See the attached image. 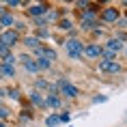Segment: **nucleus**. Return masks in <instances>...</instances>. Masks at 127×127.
Returning <instances> with one entry per match:
<instances>
[{"mask_svg": "<svg viewBox=\"0 0 127 127\" xmlns=\"http://www.w3.org/2000/svg\"><path fill=\"white\" fill-rule=\"evenodd\" d=\"M60 103H63V99L56 93H50L45 97V108H60Z\"/></svg>", "mask_w": 127, "mask_h": 127, "instance_id": "obj_11", "label": "nucleus"}, {"mask_svg": "<svg viewBox=\"0 0 127 127\" xmlns=\"http://www.w3.org/2000/svg\"><path fill=\"white\" fill-rule=\"evenodd\" d=\"M80 24H82V28H84V30H91V28L97 24V9H86V11L82 13Z\"/></svg>", "mask_w": 127, "mask_h": 127, "instance_id": "obj_5", "label": "nucleus"}, {"mask_svg": "<svg viewBox=\"0 0 127 127\" xmlns=\"http://www.w3.org/2000/svg\"><path fill=\"white\" fill-rule=\"evenodd\" d=\"M20 4H22V2H17V0H9L4 7H20Z\"/></svg>", "mask_w": 127, "mask_h": 127, "instance_id": "obj_24", "label": "nucleus"}, {"mask_svg": "<svg viewBox=\"0 0 127 127\" xmlns=\"http://www.w3.org/2000/svg\"><path fill=\"white\" fill-rule=\"evenodd\" d=\"M34 86H37V88H47V91H54V86H52L47 80H37V82H34Z\"/></svg>", "mask_w": 127, "mask_h": 127, "instance_id": "obj_17", "label": "nucleus"}, {"mask_svg": "<svg viewBox=\"0 0 127 127\" xmlns=\"http://www.w3.org/2000/svg\"><path fill=\"white\" fill-rule=\"evenodd\" d=\"M56 86H58L60 95H65V97H69V99H75V97L80 95V91H78V86H73V84H71V82H69L67 78H60Z\"/></svg>", "mask_w": 127, "mask_h": 127, "instance_id": "obj_2", "label": "nucleus"}, {"mask_svg": "<svg viewBox=\"0 0 127 127\" xmlns=\"http://www.w3.org/2000/svg\"><path fill=\"white\" fill-rule=\"evenodd\" d=\"M34 54H37L39 58L50 60V63H52V60H56V52H54V50H50V47H43V45L37 47V50H34Z\"/></svg>", "mask_w": 127, "mask_h": 127, "instance_id": "obj_8", "label": "nucleus"}, {"mask_svg": "<svg viewBox=\"0 0 127 127\" xmlns=\"http://www.w3.org/2000/svg\"><path fill=\"white\" fill-rule=\"evenodd\" d=\"M37 65H39V71H41V69H50V67H52V63H50V60H45V58H39V63H37Z\"/></svg>", "mask_w": 127, "mask_h": 127, "instance_id": "obj_19", "label": "nucleus"}, {"mask_svg": "<svg viewBox=\"0 0 127 127\" xmlns=\"http://www.w3.org/2000/svg\"><path fill=\"white\" fill-rule=\"evenodd\" d=\"M17 41H20V34L15 32V30H2L0 32V45L11 50L13 45H17Z\"/></svg>", "mask_w": 127, "mask_h": 127, "instance_id": "obj_4", "label": "nucleus"}, {"mask_svg": "<svg viewBox=\"0 0 127 127\" xmlns=\"http://www.w3.org/2000/svg\"><path fill=\"white\" fill-rule=\"evenodd\" d=\"M7 97H11V99H20V91H17V88H11Z\"/></svg>", "mask_w": 127, "mask_h": 127, "instance_id": "obj_22", "label": "nucleus"}, {"mask_svg": "<svg viewBox=\"0 0 127 127\" xmlns=\"http://www.w3.org/2000/svg\"><path fill=\"white\" fill-rule=\"evenodd\" d=\"M30 99H32V103H34V106H39V108H45V99L41 97V93L32 91V93H30Z\"/></svg>", "mask_w": 127, "mask_h": 127, "instance_id": "obj_15", "label": "nucleus"}, {"mask_svg": "<svg viewBox=\"0 0 127 127\" xmlns=\"http://www.w3.org/2000/svg\"><path fill=\"white\" fill-rule=\"evenodd\" d=\"M84 54H86L88 58H99L101 54H103V47H101V45H97V43H93V45L84 47Z\"/></svg>", "mask_w": 127, "mask_h": 127, "instance_id": "obj_9", "label": "nucleus"}, {"mask_svg": "<svg viewBox=\"0 0 127 127\" xmlns=\"http://www.w3.org/2000/svg\"><path fill=\"white\" fill-rule=\"evenodd\" d=\"M125 52H127V50H125Z\"/></svg>", "mask_w": 127, "mask_h": 127, "instance_id": "obj_29", "label": "nucleus"}, {"mask_svg": "<svg viewBox=\"0 0 127 127\" xmlns=\"http://www.w3.org/2000/svg\"><path fill=\"white\" fill-rule=\"evenodd\" d=\"M0 127H7V125H4V123H2V121H0Z\"/></svg>", "mask_w": 127, "mask_h": 127, "instance_id": "obj_27", "label": "nucleus"}, {"mask_svg": "<svg viewBox=\"0 0 127 127\" xmlns=\"http://www.w3.org/2000/svg\"><path fill=\"white\" fill-rule=\"evenodd\" d=\"M121 69L123 67H121L116 60H101L99 63V71H103V73H119Z\"/></svg>", "mask_w": 127, "mask_h": 127, "instance_id": "obj_6", "label": "nucleus"}, {"mask_svg": "<svg viewBox=\"0 0 127 127\" xmlns=\"http://www.w3.org/2000/svg\"><path fill=\"white\" fill-rule=\"evenodd\" d=\"M123 50V43H121L119 39H110L106 43V47H103V56H106V60H114V56Z\"/></svg>", "mask_w": 127, "mask_h": 127, "instance_id": "obj_3", "label": "nucleus"}, {"mask_svg": "<svg viewBox=\"0 0 127 127\" xmlns=\"http://www.w3.org/2000/svg\"><path fill=\"white\" fill-rule=\"evenodd\" d=\"M58 28H60V30H69V28H71V22H69V20H60L58 22Z\"/></svg>", "mask_w": 127, "mask_h": 127, "instance_id": "obj_20", "label": "nucleus"}, {"mask_svg": "<svg viewBox=\"0 0 127 127\" xmlns=\"http://www.w3.org/2000/svg\"><path fill=\"white\" fill-rule=\"evenodd\" d=\"M65 50H67V56L73 58V60H78L82 54H84V45H82V41H78V39H67L65 41Z\"/></svg>", "mask_w": 127, "mask_h": 127, "instance_id": "obj_1", "label": "nucleus"}, {"mask_svg": "<svg viewBox=\"0 0 127 127\" xmlns=\"http://www.w3.org/2000/svg\"><path fill=\"white\" fill-rule=\"evenodd\" d=\"M24 45L30 47V50H37L41 43H39V39H37V37H26V39H24Z\"/></svg>", "mask_w": 127, "mask_h": 127, "instance_id": "obj_16", "label": "nucleus"}, {"mask_svg": "<svg viewBox=\"0 0 127 127\" xmlns=\"http://www.w3.org/2000/svg\"><path fill=\"white\" fill-rule=\"evenodd\" d=\"M47 13V7L45 4H32V7L28 9V15H32V17H41V15Z\"/></svg>", "mask_w": 127, "mask_h": 127, "instance_id": "obj_12", "label": "nucleus"}, {"mask_svg": "<svg viewBox=\"0 0 127 127\" xmlns=\"http://www.w3.org/2000/svg\"><path fill=\"white\" fill-rule=\"evenodd\" d=\"M9 114H11V112H9L7 108H4V106H0V121H2V119H9Z\"/></svg>", "mask_w": 127, "mask_h": 127, "instance_id": "obj_23", "label": "nucleus"}, {"mask_svg": "<svg viewBox=\"0 0 127 127\" xmlns=\"http://www.w3.org/2000/svg\"><path fill=\"white\" fill-rule=\"evenodd\" d=\"M7 56H11V50H9V47H4V45H0V58L4 60Z\"/></svg>", "mask_w": 127, "mask_h": 127, "instance_id": "obj_21", "label": "nucleus"}, {"mask_svg": "<svg viewBox=\"0 0 127 127\" xmlns=\"http://www.w3.org/2000/svg\"><path fill=\"white\" fill-rule=\"evenodd\" d=\"M15 24V17H13V13H4V15H0V30H2V28L4 26H13Z\"/></svg>", "mask_w": 127, "mask_h": 127, "instance_id": "obj_13", "label": "nucleus"}, {"mask_svg": "<svg viewBox=\"0 0 127 127\" xmlns=\"http://www.w3.org/2000/svg\"><path fill=\"white\" fill-rule=\"evenodd\" d=\"M116 26L119 28H127V20H116Z\"/></svg>", "mask_w": 127, "mask_h": 127, "instance_id": "obj_25", "label": "nucleus"}, {"mask_svg": "<svg viewBox=\"0 0 127 127\" xmlns=\"http://www.w3.org/2000/svg\"><path fill=\"white\" fill-rule=\"evenodd\" d=\"M125 7H127V0H125Z\"/></svg>", "mask_w": 127, "mask_h": 127, "instance_id": "obj_28", "label": "nucleus"}, {"mask_svg": "<svg viewBox=\"0 0 127 127\" xmlns=\"http://www.w3.org/2000/svg\"><path fill=\"white\" fill-rule=\"evenodd\" d=\"M101 20L103 22H116L119 20V9L116 7H106L101 11Z\"/></svg>", "mask_w": 127, "mask_h": 127, "instance_id": "obj_7", "label": "nucleus"}, {"mask_svg": "<svg viewBox=\"0 0 127 127\" xmlns=\"http://www.w3.org/2000/svg\"><path fill=\"white\" fill-rule=\"evenodd\" d=\"M22 63H24V67H26V71H32V73H37L39 71V65H37V60H32L30 56H22Z\"/></svg>", "mask_w": 127, "mask_h": 127, "instance_id": "obj_10", "label": "nucleus"}, {"mask_svg": "<svg viewBox=\"0 0 127 127\" xmlns=\"http://www.w3.org/2000/svg\"><path fill=\"white\" fill-rule=\"evenodd\" d=\"M0 75H4V78H13L15 75V69L7 63H0Z\"/></svg>", "mask_w": 127, "mask_h": 127, "instance_id": "obj_14", "label": "nucleus"}, {"mask_svg": "<svg viewBox=\"0 0 127 127\" xmlns=\"http://www.w3.org/2000/svg\"><path fill=\"white\" fill-rule=\"evenodd\" d=\"M58 123H60V116H58V114L47 116V127H54V125H58Z\"/></svg>", "mask_w": 127, "mask_h": 127, "instance_id": "obj_18", "label": "nucleus"}, {"mask_svg": "<svg viewBox=\"0 0 127 127\" xmlns=\"http://www.w3.org/2000/svg\"><path fill=\"white\" fill-rule=\"evenodd\" d=\"M7 13V9H4V4H0V15H4Z\"/></svg>", "mask_w": 127, "mask_h": 127, "instance_id": "obj_26", "label": "nucleus"}]
</instances>
